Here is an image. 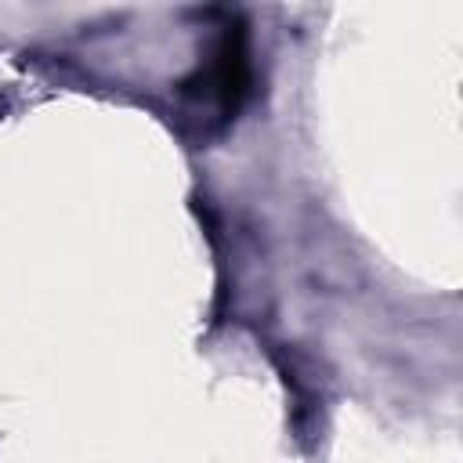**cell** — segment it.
Returning <instances> with one entry per match:
<instances>
[{
	"label": "cell",
	"instance_id": "cell-1",
	"mask_svg": "<svg viewBox=\"0 0 463 463\" xmlns=\"http://www.w3.org/2000/svg\"><path fill=\"white\" fill-rule=\"evenodd\" d=\"M210 90L217 94L224 112H235L250 90V54H246V33L235 25L224 29L221 43H217V58L210 69Z\"/></svg>",
	"mask_w": 463,
	"mask_h": 463
}]
</instances>
